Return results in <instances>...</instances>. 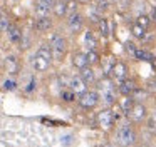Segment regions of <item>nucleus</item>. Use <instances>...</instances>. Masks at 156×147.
I'll list each match as a JSON object with an SVG mask.
<instances>
[{"instance_id": "obj_1", "label": "nucleus", "mask_w": 156, "mask_h": 147, "mask_svg": "<svg viewBox=\"0 0 156 147\" xmlns=\"http://www.w3.org/2000/svg\"><path fill=\"white\" fill-rule=\"evenodd\" d=\"M52 53L49 49V43H44L37 49V52L30 57V67L35 72H47L52 65Z\"/></svg>"}, {"instance_id": "obj_2", "label": "nucleus", "mask_w": 156, "mask_h": 147, "mask_svg": "<svg viewBox=\"0 0 156 147\" xmlns=\"http://www.w3.org/2000/svg\"><path fill=\"white\" fill-rule=\"evenodd\" d=\"M98 84V90L96 92L99 94V99H102V102L106 105H112V104L118 102V90H116V85L109 77H104L101 79Z\"/></svg>"}, {"instance_id": "obj_3", "label": "nucleus", "mask_w": 156, "mask_h": 147, "mask_svg": "<svg viewBox=\"0 0 156 147\" xmlns=\"http://www.w3.org/2000/svg\"><path fill=\"white\" fill-rule=\"evenodd\" d=\"M49 49H51V53H52V60L62 62L67 55V39L59 32L52 33L51 40H49Z\"/></svg>"}, {"instance_id": "obj_4", "label": "nucleus", "mask_w": 156, "mask_h": 147, "mask_svg": "<svg viewBox=\"0 0 156 147\" xmlns=\"http://www.w3.org/2000/svg\"><path fill=\"white\" fill-rule=\"evenodd\" d=\"M116 139L121 145L128 147L133 145L136 142V130L131 124H122V125L118 127V132H116Z\"/></svg>"}, {"instance_id": "obj_5", "label": "nucleus", "mask_w": 156, "mask_h": 147, "mask_svg": "<svg viewBox=\"0 0 156 147\" xmlns=\"http://www.w3.org/2000/svg\"><path fill=\"white\" fill-rule=\"evenodd\" d=\"M126 115H128V119L133 124H141L148 117V109H146V105L143 102H133L131 109H129V112Z\"/></svg>"}, {"instance_id": "obj_6", "label": "nucleus", "mask_w": 156, "mask_h": 147, "mask_svg": "<svg viewBox=\"0 0 156 147\" xmlns=\"http://www.w3.org/2000/svg\"><path fill=\"white\" fill-rule=\"evenodd\" d=\"M66 25H67V30L71 33H79L84 27V15L81 12L71 13V15L66 17Z\"/></svg>"}, {"instance_id": "obj_7", "label": "nucleus", "mask_w": 156, "mask_h": 147, "mask_svg": "<svg viewBox=\"0 0 156 147\" xmlns=\"http://www.w3.org/2000/svg\"><path fill=\"white\" fill-rule=\"evenodd\" d=\"M99 94L96 92V90H91L89 89L87 92H84L81 97H79V105H81V109H86V110H89V109H94L96 105L99 104Z\"/></svg>"}, {"instance_id": "obj_8", "label": "nucleus", "mask_w": 156, "mask_h": 147, "mask_svg": "<svg viewBox=\"0 0 156 147\" xmlns=\"http://www.w3.org/2000/svg\"><path fill=\"white\" fill-rule=\"evenodd\" d=\"M126 77H128V65H126V62H122V60H114L109 79H111L112 82L119 84L121 80H124Z\"/></svg>"}, {"instance_id": "obj_9", "label": "nucleus", "mask_w": 156, "mask_h": 147, "mask_svg": "<svg viewBox=\"0 0 156 147\" xmlns=\"http://www.w3.org/2000/svg\"><path fill=\"white\" fill-rule=\"evenodd\" d=\"M4 69L5 72L9 74V75H17L19 72H20V62H19V57L14 55V53H10V55H7L4 59Z\"/></svg>"}, {"instance_id": "obj_10", "label": "nucleus", "mask_w": 156, "mask_h": 147, "mask_svg": "<svg viewBox=\"0 0 156 147\" xmlns=\"http://www.w3.org/2000/svg\"><path fill=\"white\" fill-rule=\"evenodd\" d=\"M69 90H71L74 95L81 97L84 92H87V90H89V87L86 85L84 80H82L79 75H74V77H71V79H69Z\"/></svg>"}, {"instance_id": "obj_11", "label": "nucleus", "mask_w": 156, "mask_h": 147, "mask_svg": "<svg viewBox=\"0 0 156 147\" xmlns=\"http://www.w3.org/2000/svg\"><path fill=\"white\" fill-rule=\"evenodd\" d=\"M98 124L102 129H111L114 125V112L111 109H102L98 114Z\"/></svg>"}, {"instance_id": "obj_12", "label": "nucleus", "mask_w": 156, "mask_h": 147, "mask_svg": "<svg viewBox=\"0 0 156 147\" xmlns=\"http://www.w3.org/2000/svg\"><path fill=\"white\" fill-rule=\"evenodd\" d=\"M116 90H118V94H121L122 97H131L133 92L136 90V82L133 79H128V77H126L124 80H121V82L118 84Z\"/></svg>"}, {"instance_id": "obj_13", "label": "nucleus", "mask_w": 156, "mask_h": 147, "mask_svg": "<svg viewBox=\"0 0 156 147\" xmlns=\"http://www.w3.org/2000/svg\"><path fill=\"white\" fill-rule=\"evenodd\" d=\"M52 27H54L52 17H42V19H35L34 20V29L37 30V32H41V33L52 30Z\"/></svg>"}, {"instance_id": "obj_14", "label": "nucleus", "mask_w": 156, "mask_h": 147, "mask_svg": "<svg viewBox=\"0 0 156 147\" xmlns=\"http://www.w3.org/2000/svg\"><path fill=\"white\" fill-rule=\"evenodd\" d=\"M5 33H7V37H9V42L15 43V45L20 43L22 35H24V33H22V29L17 25V23H10V27L7 29V32H5Z\"/></svg>"}, {"instance_id": "obj_15", "label": "nucleus", "mask_w": 156, "mask_h": 147, "mask_svg": "<svg viewBox=\"0 0 156 147\" xmlns=\"http://www.w3.org/2000/svg\"><path fill=\"white\" fill-rule=\"evenodd\" d=\"M79 77H81L82 80H84V84L86 85H92V84H96L98 82V79H96V72H94V69L92 67H84L82 70H79V74H77Z\"/></svg>"}, {"instance_id": "obj_16", "label": "nucleus", "mask_w": 156, "mask_h": 147, "mask_svg": "<svg viewBox=\"0 0 156 147\" xmlns=\"http://www.w3.org/2000/svg\"><path fill=\"white\" fill-rule=\"evenodd\" d=\"M84 47H86V52L87 50H98V39H96L92 30H86L84 32Z\"/></svg>"}, {"instance_id": "obj_17", "label": "nucleus", "mask_w": 156, "mask_h": 147, "mask_svg": "<svg viewBox=\"0 0 156 147\" xmlns=\"http://www.w3.org/2000/svg\"><path fill=\"white\" fill-rule=\"evenodd\" d=\"M51 15L57 17V19L67 17V13H66V0H55L52 9H51Z\"/></svg>"}, {"instance_id": "obj_18", "label": "nucleus", "mask_w": 156, "mask_h": 147, "mask_svg": "<svg viewBox=\"0 0 156 147\" xmlns=\"http://www.w3.org/2000/svg\"><path fill=\"white\" fill-rule=\"evenodd\" d=\"M34 15L35 19H42V17H51V7L45 3L35 2L34 3Z\"/></svg>"}, {"instance_id": "obj_19", "label": "nucleus", "mask_w": 156, "mask_h": 147, "mask_svg": "<svg viewBox=\"0 0 156 147\" xmlns=\"http://www.w3.org/2000/svg\"><path fill=\"white\" fill-rule=\"evenodd\" d=\"M72 65L77 70H82L84 67H87V60H86V52H76L72 55Z\"/></svg>"}, {"instance_id": "obj_20", "label": "nucleus", "mask_w": 156, "mask_h": 147, "mask_svg": "<svg viewBox=\"0 0 156 147\" xmlns=\"http://www.w3.org/2000/svg\"><path fill=\"white\" fill-rule=\"evenodd\" d=\"M98 27H99V33H101L104 39H108L109 35H111V29H112V25H111V22H109L108 19H104V17H101V20L98 22Z\"/></svg>"}, {"instance_id": "obj_21", "label": "nucleus", "mask_w": 156, "mask_h": 147, "mask_svg": "<svg viewBox=\"0 0 156 147\" xmlns=\"http://www.w3.org/2000/svg\"><path fill=\"white\" fill-rule=\"evenodd\" d=\"M86 60H87V65L92 67L94 63L101 62V55H99L98 50H87L86 52Z\"/></svg>"}, {"instance_id": "obj_22", "label": "nucleus", "mask_w": 156, "mask_h": 147, "mask_svg": "<svg viewBox=\"0 0 156 147\" xmlns=\"http://www.w3.org/2000/svg\"><path fill=\"white\" fill-rule=\"evenodd\" d=\"M133 97H122V100H119V102H116L118 104V109H121V112L122 114H128L129 112V109H131V105H133Z\"/></svg>"}, {"instance_id": "obj_23", "label": "nucleus", "mask_w": 156, "mask_h": 147, "mask_svg": "<svg viewBox=\"0 0 156 147\" xmlns=\"http://www.w3.org/2000/svg\"><path fill=\"white\" fill-rule=\"evenodd\" d=\"M10 17L7 15L5 12H2L0 13V33H4V32H7V29L10 27Z\"/></svg>"}, {"instance_id": "obj_24", "label": "nucleus", "mask_w": 156, "mask_h": 147, "mask_svg": "<svg viewBox=\"0 0 156 147\" xmlns=\"http://www.w3.org/2000/svg\"><path fill=\"white\" fill-rule=\"evenodd\" d=\"M136 25H139L141 29H144V30H148L149 29V23H151V20H149V17L148 15H138L136 17Z\"/></svg>"}, {"instance_id": "obj_25", "label": "nucleus", "mask_w": 156, "mask_h": 147, "mask_svg": "<svg viewBox=\"0 0 156 147\" xmlns=\"http://www.w3.org/2000/svg\"><path fill=\"white\" fill-rule=\"evenodd\" d=\"M79 12V3L76 0H66V13L71 15V13Z\"/></svg>"}, {"instance_id": "obj_26", "label": "nucleus", "mask_w": 156, "mask_h": 147, "mask_svg": "<svg viewBox=\"0 0 156 147\" xmlns=\"http://www.w3.org/2000/svg\"><path fill=\"white\" fill-rule=\"evenodd\" d=\"M94 5H96L94 9L98 10L99 13H102L109 9V0H94Z\"/></svg>"}, {"instance_id": "obj_27", "label": "nucleus", "mask_w": 156, "mask_h": 147, "mask_svg": "<svg viewBox=\"0 0 156 147\" xmlns=\"http://www.w3.org/2000/svg\"><path fill=\"white\" fill-rule=\"evenodd\" d=\"M131 32H133V35H134L136 39H144V37H146V30L141 29L139 25H136V23H133V25H131Z\"/></svg>"}, {"instance_id": "obj_28", "label": "nucleus", "mask_w": 156, "mask_h": 147, "mask_svg": "<svg viewBox=\"0 0 156 147\" xmlns=\"http://www.w3.org/2000/svg\"><path fill=\"white\" fill-rule=\"evenodd\" d=\"M134 57H136V59H138V60H146V62L153 59V55H151V53L148 52V50H141V49H138V50H136Z\"/></svg>"}, {"instance_id": "obj_29", "label": "nucleus", "mask_w": 156, "mask_h": 147, "mask_svg": "<svg viewBox=\"0 0 156 147\" xmlns=\"http://www.w3.org/2000/svg\"><path fill=\"white\" fill-rule=\"evenodd\" d=\"M124 50L129 53V55L134 57V53H136V50H138V49L134 47V43H133L131 40H128V42H124Z\"/></svg>"}, {"instance_id": "obj_30", "label": "nucleus", "mask_w": 156, "mask_h": 147, "mask_svg": "<svg viewBox=\"0 0 156 147\" xmlns=\"http://www.w3.org/2000/svg\"><path fill=\"white\" fill-rule=\"evenodd\" d=\"M61 95H62V100H66V102H72V100L76 99V95H74V94H72L69 89L62 90V94H61Z\"/></svg>"}, {"instance_id": "obj_31", "label": "nucleus", "mask_w": 156, "mask_h": 147, "mask_svg": "<svg viewBox=\"0 0 156 147\" xmlns=\"http://www.w3.org/2000/svg\"><path fill=\"white\" fill-rule=\"evenodd\" d=\"M149 127H151L153 132H156V114L151 117V119H149Z\"/></svg>"}, {"instance_id": "obj_32", "label": "nucleus", "mask_w": 156, "mask_h": 147, "mask_svg": "<svg viewBox=\"0 0 156 147\" xmlns=\"http://www.w3.org/2000/svg\"><path fill=\"white\" fill-rule=\"evenodd\" d=\"M148 89H149V92H151V94H154V92H156V82H154V80L148 82Z\"/></svg>"}, {"instance_id": "obj_33", "label": "nucleus", "mask_w": 156, "mask_h": 147, "mask_svg": "<svg viewBox=\"0 0 156 147\" xmlns=\"http://www.w3.org/2000/svg\"><path fill=\"white\" fill-rule=\"evenodd\" d=\"M15 87V80L14 79H9L7 82H5V89H14Z\"/></svg>"}, {"instance_id": "obj_34", "label": "nucleus", "mask_w": 156, "mask_h": 147, "mask_svg": "<svg viewBox=\"0 0 156 147\" xmlns=\"http://www.w3.org/2000/svg\"><path fill=\"white\" fill-rule=\"evenodd\" d=\"M35 2H41V3H45V5H49L52 9V5H54L55 0H35Z\"/></svg>"}, {"instance_id": "obj_35", "label": "nucleus", "mask_w": 156, "mask_h": 147, "mask_svg": "<svg viewBox=\"0 0 156 147\" xmlns=\"http://www.w3.org/2000/svg\"><path fill=\"white\" fill-rule=\"evenodd\" d=\"M76 2H77L79 5H87V3H91L92 0H76Z\"/></svg>"}, {"instance_id": "obj_36", "label": "nucleus", "mask_w": 156, "mask_h": 147, "mask_svg": "<svg viewBox=\"0 0 156 147\" xmlns=\"http://www.w3.org/2000/svg\"><path fill=\"white\" fill-rule=\"evenodd\" d=\"M149 20H153V22H156V7L153 9V12H151V17H149Z\"/></svg>"}, {"instance_id": "obj_37", "label": "nucleus", "mask_w": 156, "mask_h": 147, "mask_svg": "<svg viewBox=\"0 0 156 147\" xmlns=\"http://www.w3.org/2000/svg\"><path fill=\"white\" fill-rule=\"evenodd\" d=\"M10 2H17V0H10Z\"/></svg>"}, {"instance_id": "obj_38", "label": "nucleus", "mask_w": 156, "mask_h": 147, "mask_svg": "<svg viewBox=\"0 0 156 147\" xmlns=\"http://www.w3.org/2000/svg\"><path fill=\"white\" fill-rule=\"evenodd\" d=\"M154 82H156V79H154Z\"/></svg>"}, {"instance_id": "obj_39", "label": "nucleus", "mask_w": 156, "mask_h": 147, "mask_svg": "<svg viewBox=\"0 0 156 147\" xmlns=\"http://www.w3.org/2000/svg\"><path fill=\"white\" fill-rule=\"evenodd\" d=\"M0 2H2V0H0Z\"/></svg>"}]
</instances>
